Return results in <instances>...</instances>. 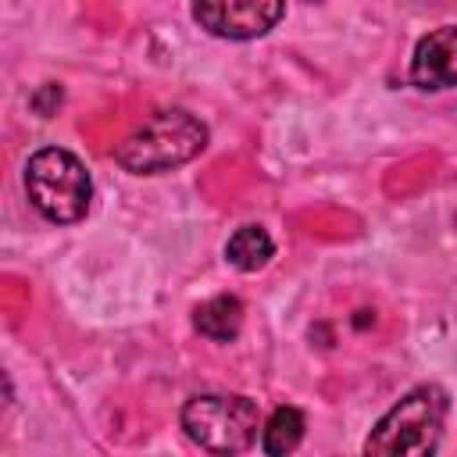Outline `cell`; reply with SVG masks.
Here are the masks:
<instances>
[{"instance_id": "1", "label": "cell", "mask_w": 457, "mask_h": 457, "mask_svg": "<svg viewBox=\"0 0 457 457\" xmlns=\"http://www.w3.org/2000/svg\"><path fill=\"white\" fill-rule=\"evenodd\" d=\"M450 396L443 386H414L403 393L364 439V453L375 457H428L439 450Z\"/></svg>"}, {"instance_id": "2", "label": "cell", "mask_w": 457, "mask_h": 457, "mask_svg": "<svg viewBox=\"0 0 457 457\" xmlns=\"http://www.w3.org/2000/svg\"><path fill=\"white\" fill-rule=\"evenodd\" d=\"M204 146L207 125L182 107H168L150 114L136 132H129L118 143L114 161L132 175H161L179 164H189Z\"/></svg>"}, {"instance_id": "3", "label": "cell", "mask_w": 457, "mask_h": 457, "mask_svg": "<svg viewBox=\"0 0 457 457\" xmlns=\"http://www.w3.org/2000/svg\"><path fill=\"white\" fill-rule=\"evenodd\" d=\"M25 193L46 221L71 225V221H82L89 211L93 179L71 150L43 146L25 164Z\"/></svg>"}, {"instance_id": "4", "label": "cell", "mask_w": 457, "mask_h": 457, "mask_svg": "<svg viewBox=\"0 0 457 457\" xmlns=\"http://www.w3.org/2000/svg\"><path fill=\"white\" fill-rule=\"evenodd\" d=\"M182 428L207 453H243L257 439L261 411L239 393H204L186 400Z\"/></svg>"}, {"instance_id": "5", "label": "cell", "mask_w": 457, "mask_h": 457, "mask_svg": "<svg viewBox=\"0 0 457 457\" xmlns=\"http://www.w3.org/2000/svg\"><path fill=\"white\" fill-rule=\"evenodd\" d=\"M286 0H193V18L218 39H257L282 18Z\"/></svg>"}, {"instance_id": "6", "label": "cell", "mask_w": 457, "mask_h": 457, "mask_svg": "<svg viewBox=\"0 0 457 457\" xmlns=\"http://www.w3.org/2000/svg\"><path fill=\"white\" fill-rule=\"evenodd\" d=\"M411 82L425 93L457 86V25H439L418 39L411 57Z\"/></svg>"}, {"instance_id": "7", "label": "cell", "mask_w": 457, "mask_h": 457, "mask_svg": "<svg viewBox=\"0 0 457 457\" xmlns=\"http://www.w3.org/2000/svg\"><path fill=\"white\" fill-rule=\"evenodd\" d=\"M243 314H246V311H243V300L221 293V296L204 300V303L193 311V325H196L200 336H207V339H214V343H228V339L239 336Z\"/></svg>"}, {"instance_id": "8", "label": "cell", "mask_w": 457, "mask_h": 457, "mask_svg": "<svg viewBox=\"0 0 457 457\" xmlns=\"http://www.w3.org/2000/svg\"><path fill=\"white\" fill-rule=\"evenodd\" d=\"M275 257V243L261 225H243L225 243V261L239 271H257Z\"/></svg>"}, {"instance_id": "9", "label": "cell", "mask_w": 457, "mask_h": 457, "mask_svg": "<svg viewBox=\"0 0 457 457\" xmlns=\"http://www.w3.org/2000/svg\"><path fill=\"white\" fill-rule=\"evenodd\" d=\"M303 428H307V421H303V414L296 407H275L271 418L261 428V450L271 453V457H282V453L300 446Z\"/></svg>"}, {"instance_id": "10", "label": "cell", "mask_w": 457, "mask_h": 457, "mask_svg": "<svg viewBox=\"0 0 457 457\" xmlns=\"http://www.w3.org/2000/svg\"><path fill=\"white\" fill-rule=\"evenodd\" d=\"M54 104H61V86H54V82H46L36 96H32V107L43 114V118H50L54 114Z\"/></svg>"}]
</instances>
